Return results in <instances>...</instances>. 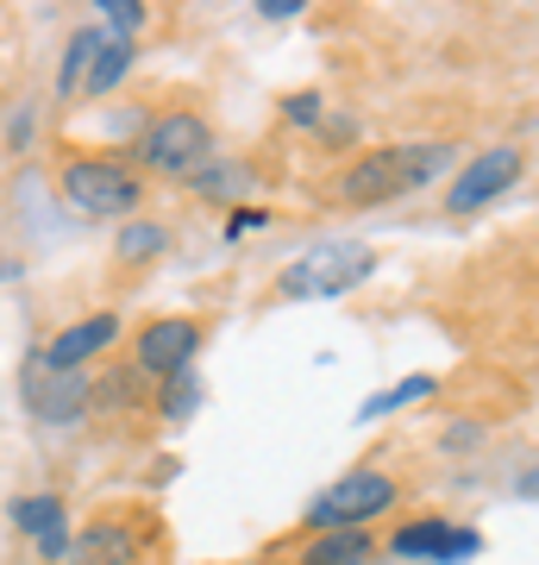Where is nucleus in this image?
Masks as SVG:
<instances>
[{"mask_svg": "<svg viewBox=\"0 0 539 565\" xmlns=\"http://www.w3.org/2000/svg\"><path fill=\"white\" fill-rule=\"evenodd\" d=\"M126 158L144 182H188L220 158V132L201 107H158V114H144L139 145Z\"/></svg>", "mask_w": 539, "mask_h": 565, "instance_id": "1", "label": "nucleus"}, {"mask_svg": "<svg viewBox=\"0 0 539 565\" xmlns=\"http://www.w3.org/2000/svg\"><path fill=\"white\" fill-rule=\"evenodd\" d=\"M57 189L88 221H132L151 202V182L132 170L126 151H69L57 163Z\"/></svg>", "mask_w": 539, "mask_h": 565, "instance_id": "2", "label": "nucleus"}, {"mask_svg": "<svg viewBox=\"0 0 539 565\" xmlns=\"http://www.w3.org/2000/svg\"><path fill=\"white\" fill-rule=\"evenodd\" d=\"M401 503H408V484H401L389 465H352L345 478H333L314 503L301 509V534H352V527H377V522H389Z\"/></svg>", "mask_w": 539, "mask_h": 565, "instance_id": "3", "label": "nucleus"}, {"mask_svg": "<svg viewBox=\"0 0 539 565\" xmlns=\"http://www.w3.org/2000/svg\"><path fill=\"white\" fill-rule=\"evenodd\" d=\"M382 252L377 245H358V239H326V245H308L301 258H289L277 270V296L282 302H333V296H352L364 282L377 277Z\"/></svg>", "mask_w": 539, "mask_h": 565, "instance_id": "4", "label": "nucleus"}, {"mask_svg": "<svg viewBox=\"0 0 539 565\" xmlns=\"http://www.w3.org/2000/svg\"><path fill=\"white\" fill-rule=\"evenodd\" d=\"M201 345H207V321L201 315H151L126 345V371L139 384H163L176 371H195Z\"/></svg>", "mask_w": 539, "mask_h": 565, "instance_id": "5", "label": "nucleus"}, {"mask_svg": "<svg viewBox=\"0 0 539 565\" xmlns=\"http://www.w3.org/2000/svg\"><path fill=\"white\" fill-rule=\"evenodd\" d=\"M483 553V534L445 515H408L377 541V559H427V565H471Z\"/></svg>", "mask_w": 539, "mask_h": 565, "instance_id": "6", "label": "nucleus"}, {"mask_svg": "<svg viewBox=\"0 0 539 565\" xmlns=\"http://www.w3.org/2000/svg\"><path fill=\"white\" fill-rule=\"evenodd\" d=\"M151 553H158V527L132 509H107V515H95L88 527L69 534L63 565H144Z\"/></svg>", "mask_w": 539, "mask_h": 565, "instance_id": "7", "label": "nucleus"}, {"mask_svg": "<svg viewBox=\"0 0 539 565\" xmlns=\"http://www.w3.org/2000/svg\"><path fill=\"white\" fill-rule=\"evenodd\" d=\"M520 177H527V151H520V145H489V151L459 163V177L445 189V214H459V221L464 214H483V207L502 202Z\"/></svg>", "mask_w": 539, "mask_h": 565, "instance_id": "8", "label": "nucleus"}, {"mask_svg": "<svg viewBox=\"0 0 539 565\" xmlns=\"http://www.w3.org/2000/svg\"><path fill=\"white\" fill-rule=\"evenodd\" d=\"M120 340H126L120 308H95V315H82V321H63L57 333L32 352V364H39V371H95Z\"/></svg>", "mask_w": 539, "mask_h": 565, "instance_id": "9", "label": "nucleus"}, {"mask_svg": "<svg viewBox=\"0 0 539 565\" xmlns=\"http://www.w3.org/2000/svg\"><path fill=\"white\" fill-rule=\"evenodd\" d=\"M20 396L32 408V422L44 427H82L95 415V377L88 371H39V364H25Z\"/></svg>", "mask_w": 539, "mask_h": 565, "instance_id": "10", "label": "nucleus"}, {"mask_svg": "<svg viewBox=\"0 0 539 565\" xmlns=\"http://www.w3.org/2000/svg\"><path fill=\"white\" fill-rule=\"evenodd\" d=\"M7 522H13V534H25V541L39 546L44 565H63V553H69V503H63V490H25V497H13Z\"/></svg>", "mask_w": 539, "mask_h": 565, "instance_id": "11", "label": "nucleus"}, {"mask_svg": "<svg viewBox=\"0 0 539 565\" xmlns=\"http://www.w3.org/2000/svg\"><path fill=\"white\" fill-rule=\"evenodd\" d=\"M333 195H339L345 207H389V202H401L396 151H389V145L352 151V158H345V170L333 177Z\"/></svg>", "mask_w": 539, "mask_h": 565, "instance_id": "12", "label": "nucleus"}, {"mask_svg": "<svg viewBox=\"0 0 539 565\" xmlns=\"http://www.w3.org/2000/svg\"><path fill=\"white\" fill-rule=\"evenodd\" d=\"M396 151V177H401V195H414L427 182H440L445 170H459L464 151L459 139H408V145H389Z\"/></svg>", "mask_w": 539, "mask_h": 565, "instance_id": "13", "label": "nucleus"}, {"mask_svg": "<svg viewBox=\"0 0 539 565\" xmlns=\"http://www.w3.org/2000/svg\"><path fill=\"white\" fill-rule=\"evenodd\" d=\"M170 252H176V226L151 221V214H132V221H120V233H114V258H120L126 270H151V264H163Z\"/></svg>", "mask_w": 539, "mask_h": 565, "instance_id": "14", "label": "nucleus"}, {"mask_svg": "<svg viewBox=\"0 0 539 565\" xmlns=\"http://www.w3.org/2000/svg\"><path fill=\"white\" fill-rule=\"evenodd\" d=\"M295 565H377V527H352V534H301Z\"/></svg>", "mask_w": 539, "mask_h": 565, "instance_id": "15", "label": "nucleus"}, {"mask_svg": "<svg viewBox=\"0 0 539 565\" xmlns=\"http://www.w3.org/2000/svg\"><path fill=\"white\" fill-rule=\"evenodd\" d=\"M251 182H258V170L245 158H214L201 177H188L182 189H195L201 202H214V207H239L245 195H251Z\"/></svg>", "mask_w": 539, "mask_h": 565, "instance_id": "16", "label": "nucleus"}, {"mask_svg": "<svg viewBox=\"0 0 539 565\" xmlns=\"http://www.w3.org/2000/svg\"><path fill=\"white\" fill-rule=\"evenodd\" d=\"M132 70H139V44L100 32V51H95V63H88V76H82V95H88V102H100V95H114Z\"/></svg>", "mask_w": 539, "mask_h": 565, "instance_id": "17", "label": "nucleus"}, {"mask_svg": "<svg viewBox=\"0 0 539 565\" xmlns=\"http://www.w3.org/2000/svg\"><path fill=\"white\" fill-rule=\"evenodd\" d=\"M100 51V25H76L69 39H63V57H57V76H51V102L69 107L82 95V76H88V63Z\"/></svg>", "mask_w": 539, "mask_h": 565, "instance_id": "18", "label": "nucleus"}, {"mask_svg": "<svg viewBox=\"0 0 539 565\" xmlns=\"http://www.w3.org/2000/svg\"><path fill=\"white\" fill-rule=\"evenodd\" d=\"M440 396V377L433 371H414V377H396L389 390H377L370 403L358 408V427H370V422H382V415H401V408H414V403H433Z\"/></svg>", "mask_w": 539, "mask_h": 565, "instance_id": "19", "label": "nucleus"}, {"mask_svg": "<svg viewBox=\"0 0 539 565\" xmlns=\"http://www.w3.org/2000/svg\"><path fill=\"white\" fill-rule=\"evenodd\" d=\"M201 396H207L201 371H176V377L151 384V415H158V422H188V415L201 408Z\"/></svg>", "mask_w": 539, "mask_h": 565, "instance_id": "20", "label": "nucleus"}, {"mask_svg": "<svg viewBox=\"0 0 539 565\" xmlns=\"http://www.w3.org/2000/svg\"><path fill=\"white\" fill-rule=\"evenodd\" d=\"M100 7V32H114V39H139L144 25H151V7L144 0H95Z\"/></svg>", "mask_w": 539, "mask_h": 565, "instance_id": "21", "label": "nucleus"}, {"mask_svg": "<svg viewBox=\"0 0 539 565\" xmlns=\"http://www.w3.org/2000/svg\"><path fill=\"white\" fill-rule=\"evenodd\" d=\"M282 126H295V132H320V126H326V95H320V88H295V95H282Z\"/></svg>", "mask_w": 539, "mask_h": 565, "instance_id": "22", "label": "nucleus"}, {"mask_svg": "<svg viewBox=\"0 0 539 565\" xmlns=\"http://www.w3.org/2000/svg\"><path fill=\"white\" fill-rule=\"evenodd\" d=\"M277 226V207H258V202H239L233 214H226V239H251V233H270Z\"/></svg>", "mask_w": 539, "mask_h": 565, "instance_id": "23", "label": "nucleus"}, {"mask_svg": "<svg viewBox=\"0 0 539 565\" xmlns=\"http://www.w3.org/2000/svg\"><path fill=\"white\" fill-rule=\"evenodd\" d=\"M483 440H489V427H483V422L452 415V422H445V434H440V452H477Z\"/></svg>", "mask_w": 539, "mask_h": 565, "instance_id": "24", "label": "nucleus"}, {"mask_svg": "<svg viewBox=\"0 0 539 565\" xmlns=\"http://www.w3.org/2000/svg\"><path fill=\"white\" fill-rule=\"evenodd\" d=\"M32 126H39V102H20V114L7 120V151H13V158L32 145Z\"/></svg>", "mask_w": 539, "mask_h": 565, "instance_id": "25", "label": "nucleus"}, {"mask_svg": "<svg viewBox=\"0 0 539 565\" xmlns=\"http://www.w3.org/2000/svg\"><path fill=\"white\" fill-rule=\"evenodd\" d=\"M263 20H295V13H308V0H258Z\"/></svg>", "mask_w": 539, "mask_h": 565, "instance_id": "26", "label": "nucleus"}, {"mask_svg": "<svg viewBox=\"0 0 539 565\" xmlns=\"http://www.w3.org/2000/svg\"><path fill=\"white\" fill-rule=\"evenodd\" d=\"M220 565H233V559H220Z\"/></svg>", "mask_w": 539, "mask_h": 565, "instance_id": "27", "label": "nucleus"}]
</instances>
